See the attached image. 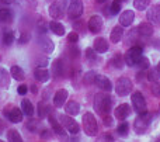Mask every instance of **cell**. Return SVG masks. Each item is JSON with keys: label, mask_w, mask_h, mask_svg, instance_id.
<instances>
[{"label": "cell", "mask_w": 160, "mask_h": 142, "mask_svg": "<svg viewBox=\"0 0 160 142\" xmlns=\"http://www.w3.org/2000/svg\"><path fill=\"white\" fill-rule=\"evenodd\" d=\"M93 107L100 115L110 114L111 109H112V99H111V96L108 94V92L97 93V94L94 96Z\"/></svg>", "instance_id": "cell-1"}, {"label": "cell", "mask_w": 160, "mask_h": 142, "mask_svg": "<svg viewBox=\"0 0 160 142\" xmlns=\"http://www.w3.org/2000/svg\"><path fill=\"white\" fill-rule=\"evenodd\" d=\"M83 129L88 137H96L98 134V124H97V120L93 115V113H86L83 115Z\"/></svg>", "instance_id": "cell-2"}, {"label": "cell", "mask_w": 160, "mask_h": 142, "mask_svg": "<svg viewBox=\"0 0 160 142\" xmlns=\"http://www.w3.org/2000/svg\"><path fill=\"white\" fill-rule=\"evenodd\" d=\"M150 120H152V114H149L148 111L139 114L138 117L135 118V121H133V131L139 135L146 132L148 127H149V124H150Z\"/></svg>", "instance_id": "cell-3"}, {"label": "cell", "mask_w": 160, "mask_h": 142, "mask_svg": "<svg viewBox=\"0 0 160 142\" xmlns=\"http://www.w3.org/2000/svg\"><path fill=\"white\" fill-rule=\"evenodd\" d=\"M143 56V51H142V47H132L127 51L124 56V61L128 66H136L141 61V58Z\"/></svg>", "instance_id": "cell-4"}, {"label": "cell", "mask_w": 160, "mask_h": 142, "mask_svg": "<svg viewBox=\"0 0 160 142\" xmlns=\"http://www.w3.org/2000/svg\"><path fill=\"white\" fill-rule=\"evenodd\" d=\"M132 89H133L132 80L128 78H119L115 83V92H117V94L121 96V97H125V96L131 94Z\"/></svg>", "instance_id": "cell-5"}, {"label": "cell", "mask_w": 160, "mask_h": 142, "mask_svg": "<svg viewBox=\"0 0 160 142\" xmlns=\"http://www.w3.org/2000/svg\"><path fill=\"white\" fill-rule=\"evenodd\" d=\"M59 121H61V124L65 127V129H68V131H69L72 135L79 134L80 127H79V124L76 123V120H73V118H72V115L62 114L61 117H59Z\"/></svg>", "instance_id": "cell-6"}, {"label": "cell", "mask_w": 160, "mask_h": 142, "mask_svg": "<svg viewBox=\"0 0 160 142\" xmlns=\"http://www.w3.org/2000/svg\"><path fill=\"white\" fill-rule=\"evenodd\" d=\"M84 11V6H83L82 0H70L69 6H68V14L72 20L79 18Z\"/></svg>", "instance_id": "cell-7"}, {"label": "cell", "mask_w": 160, "mask_h": 142, "mask_svg": "<svg viewBox=\"0 0 160 142\" xmlns=\"http://www.w3.org/2000/svg\"><path fill=\"white\" fill-rule=\"evenodd\" d=\"M66 3H68V0H58V2L52 3V4L49 6V16L55 20L62 18L63 14H65Z\"/></svg>", "instance_id": "cell-8"}, {"label": "cell", "mask_w": 160, "mask_h": 142, "mask_svg": "<svg viewBox=\"0 0 160 142\" xmlns=\"http://www.w3.org/2000/svg\"><path fill=\"white\" fill-rule=\"evenodd\" d=\"M131 101H132V107L135 110V113H138V114L146 113V100H145L142 93L135 92L132 94V97H131Z\"/></svg>", "instance_id": "cell-9"}, {"label": "cell", "mask_w": 160, "mask_h": 142, "mask_svg": "<svg viewBox=\"0 0 160 142\" xmlns=\"http://www.w3.org/2000/svg\"><path fill=\"white\" fill-rule=\"evenodd\" d=\"M38 45L42 49V52L45 53H52L53 49H55V45H53V41L47 37L45 34H39L38 35Z\"/></svg>", "instance_id": "cell-10"}, {"label": "cell", "mask_w": 160, "mask_h": 142, "mask_svg": "<svg viewBox=\"0 0 160 142\" xmlns=\"http://www.w3.org/2000/svg\"><path fill=\"white\" fill-rule=\"evenodd\" d=\"M102 25H104V23H102V18L100 16H91L87 23L88 30L93 34H98L102 30Z\"/></svg>", "instance_id": "cell-11"}, {"label": "cell", "mask_w": 160, "mask_h": 142, "mask_svg": "<svg viewBox=\"0 0 160 142\" xmlns=\"http://www.w3.org/2000/svg\"><path fill=\"white\" fill-rule=\"evenodd\" d=\"M48 120H49V124H51V127H52V129H53V132H55L58 137H61V138H65L66 137V131H65V127L61 124V121H58L53 115H48Z\"/></svg>", "instance_id": "cell-12"}, {"label": "cell", "mask_w": 160, "mask_h": 142, "mask_svg": "<svg viewBox=\"0 0 160 142\" xmlns=\"http://www.w3.org/2000/svg\"><path fill=\"white\" fill-rule=\"evenodd\" d=\"M96 84L100 90H102V92H111V90H112V83H111L110 79L104 75H97Z\"/></svg>", "instance_id": "cell-13"}, {"label": "cell", "mask_w": 160, "mask_h": 142, "mask_svg": "<svg viewBox=\"0 0 160 142\" xmlns=\"http://www.w3.org/2000/svg\"><path fill=\"white\" fill-rule=\"evenodd\" d=\"M114 115H115V118L117 120H119V121L127 120V118L131 115V107L128 106V104H125V103L119 104V106L115 109V111H114Z\"/></svg>", "instance_id": "cell-14"}, {"label": "cell", "mask_w": 160, "mask_h": 142, "mask_svg": "<svg viewBox=\"0 0 160 142\" xmlns=\"http://www.w3.org/2000/svg\"><path fill=\"white\" fill-rule=\"evenodd\" d=\"M68 96H69V93H68L66 89L58 90V92L55 93V96H53V106H55L56 109L63 107L65 106V101L68 100Z\"/></svg>", "instance_id": "cell-15"}, {"label": "cell", "mask_w": 160, "mask_h": 142, "mask_svg": "<svg viewBox=\"0 0 160 142\" xmlns=\"http://www.w3.org/2000/svg\"><path fill=\"white\" fill-rule=\"evenodd\" d=\"M133 20H135V13H133L132 10H125V11H122L121 16H119V24H121L122 27H129L133 23Z\"/></svg>", "instance_id": "cell-16"}, {"label": "cell", "mask_w": 160, "mask_h": 142, "mask_svg": "<svg viewBox=\"0 0 160 142\" xmlns=\"http://www.w3.org/2000/svg\"><path fill=\"white\" fill-rule=\"evenodd\" d=\"M136 31H138L139 37H142V38H149L153 34V27L149 23H141V24L136 27Z\"/></svg>", "instance_id": "cell-17"}, {"label": "cell", "mask_w": 160, "mask_h": 142, "mask_svg": "<svg viewBox=\"0 0 160 142\" xmlns=\"http://www.w3.org/2000/svg\"><path fill=\"white\" fill-rule=\"evenodd\" d=\"M34 78L39 82V83H45V82L49 80L51 78V73L48 69L45 68H41V66H37V69L34 70Z\"/></svg>", "instance_id": "cell-18"}, {"label": "cell", "mask_w": 160, "mask_h": 142, "mask_svg": "<svg viewBox=\"0 0 160 142\" xmlns=\"http://www.w3.org/2000/svg\"><path fill=\"white\" fill-rule=\"evenodd\" d=\"M148 20L150 23H155V24H160V6L156 4L153 7H150L146 13Z\"/></svg>", "instance_id": "cell-19"}, {"label": "cell", "mask_w": 160, "mask_h": 142, "mask_svg": "<svg viewBox=\"0 0 160 142\" xmlns=\"http://www.w3.org/2000/svg\"><path fill=\"white\" fill-rule=\"evenodd\" d=\"M93 48L96 49L97 53H104L108 51V42L105 38H101V37H98V38L94 39L93 42Z\"/></svg>", "instance_id": "cell-20"}, {"label": "cell", "mask_w": 160, "mask_h": 142, "mask_svg": "<svg viewBox=\"0 0 160 142\" xmlns=\"http://www.w3.org/2000/svg\"><path fill=\"white\" fill-rule=\"evenodd\" d=\"M6 115H7V118L11 121V123H21L24 113H22L20 109L14 107V109H11L8 113H6Z\"/></svg>", "instance_id": "cell-21"}, {"label": "cell", "mask_w": 160, "mask_h": 142, "mask_svg": "<svg viewBox=\"0 0 160 142\" xmlns=\"http://www.w3.org/2000/svg\"><path fill=\"white\" fill-rule=\"evenodd\" d=\"M122 37H124V27H122L121 24H119V25H115V27L112 28V31H111V34H110L111 42L117 44V42H119V41L122 39Z\"/></svg>", "instance_id": "cell-22"}, {"label": "cell", "mask_w": 160, "mask_h": 142, "mask_svg": "<svg viewBox=\"0 0 160 142\" xmlns=\"http://www.w3.org/2000/svg\"><path fill=\"white\" fill-rule=\"evenodd\" d=\"M52 73L55 78H61L63 76L65 73V65H63V61L62 59H56L52 65Z\"/></svg>", "instance_id": "cell-23"}, {"label": "cell", "mask_w": 160, "mask_h": 142, "mask_svg": "<svg viewBox=\"0 0 160 142\" xmlns=\"http://www.w3.org/2000/svg\"><path fill=\"white\" fill-rule=\"evenodd\" d=\"M65 111L69 115H78L80 113V104L78 101H68L65 104Z\"/></svg>", "instance_id": "cell-24"}, {"label": "cell", "mask_w": 160, "mask_h": 142, "mask_svg": "<svg viewBox=\"0 0 160 142\" xmlns=\"http://www.w3.org/2000/svg\"><path fill=\"white\" fill-rule=\"evenodd\" d=\"M49 30L52 31L55 35H58V37H62V35H65V27L61 24L59 21H51L49 23Z\"/></svg>", "instance_id": "cell-25"}, {"label": "cell", "mask_w": 160, "mask_h": 142, "mask_svg": "<svg viewBox=\"0 0 160 142\" xmlns=\"http://www.w3.org/2000/svg\"><path fill=\"white\" fill-rule=\"evenodd\" d=\"M10 75H11V78H13V79L20 80V82L24 80V78H25L24 70H22L20 66H17V65H14V66L10 68Z\"/></svg>", "instance_id": "cell-26"}, {"label": "cell", "mask_w": 160, "mask_h": 142, "mask_svg": "<svg viewBox=\"0 0 160 142\" xmlns=\"http://www.w3.org/2000/svg\"><path fill=\"white\" fill-rule=\"evenodd\" d=\"M11 21H13V14H11V11L8 10V8L0 7V23L8 24V23H11Z\"/></svg>", "instance_id": "cell-27"}, {"label": "cell", "mask_w": 160, "mask_h": 142, "mask_svg": "<svg viewBox=\"0 0 160 142\" xmlns=\"http://www.w3.org/2000/svg\"><path fill=\"white\" fill-rule=\"evenodd\" d=\"M21 111L24 113L25 115L31 117V115L34 114V106H32V103H31L30 100H22L21 101Z\"/></svg>", "instance_id": "cell-28"}, {"label": "cell", "mask_w": 160, "mask_h": 142, "mask_svg": "<svg viewBox=\"0 0 160 142\" xmlns=\"http://www.w3.org/2000/svg\"><path fill=\"white\" fill-rule=\"evenodd\" d=\"M124 59H122V56L119 55V53H117V55H114L112 56V59H111V62H110V65L111 66H114L115 69H122L124 68Z\"/></svg>", "instance_id": "cell-29"}, {"label": "cell", "mask_w": 160, "mask_h": 142, "mask_svg": "<svg viewBox=\"0 0 160 142\" xmlns=\"http://www.w3.org/2000/svg\"><path fill=\"white\" fill-rule=\"evenodd\" d=\"M7 139L10 142H21L22 138H21V135H20V132L17 131V129L11 128V129L7 131Z\"/></svg>", "instance_id": "cell-30"}, {"label": "cell", "mask_w": 160, "mask_h": 142, "mask_svg": "<svg viewBox=\"0 0 160 142\" xmlns=\"http://www.w3.org/2000/svg\"><path fill=\"white\" fill-rule=\"evenodd\" d=\"M10 83V76L8 72L4 70L3 68H0V87H7Z\"/></svg>", "instance_id": "cell-31"}, {"label": "cell", "mask_w": 160, "mask_h": 142, "mask_svg": "<svg viewBox=\"0 0 160 142\" xmlns=\"http://www.w3.org/2000/svg\"><path fill=\"white\" fill-rule=\"evenodd\" d=\"M22 8H27V10H34L37 7V0H16Z\"/></svg>", "instance_id": "cell-32"}, {"label": "cell", "mask_w": 160, "mask_h": 142, "mask_svg": "<svg viewBox=\"0 0 160 142\" xmlns=\"http://www.w3.org/2000/svg\"><path fill=\"white\" fill-rule=\"evenodd\" d=\"M160 79V69L158 66L156 68H152V69H149V72H148V80L150 82H158Z\"/></svg>", "instance_id": "cell-33"}, {"label": "cell", "mask_w": 160, "mask_h": 142, "mask_svg": "<svg viewBox=\"0 0 160 142\" xmlns=\"http://www.w3.org/2000/svg\"><path fill=\"white\" fill-rule=\"evenodd\" d=\"M48 113H51L49 111V107L45 106L44 101H39V103H38V117L39 118H45L48 115Z\"/></svg>", "instance_id": "cell-34"}, {"label": "cell", "mask_w": 160, "mask_h": 142, "mask_svg": "<svg viewBox=\"0 0 160 142\" xmlns=\"http://www.w3.org/2000/svg\"><path fill=\"white\" fill-rule=\"evenodd\" d=\"M117 131H118V134L121 135V137H127L128 132H129V124H128L127 121H122V123L118 125Z\"/></svg>", "instance_id": "cell-35"}, {"label": "cell", "mask_w": 160, "mask_h": 142, "mask_svg": "<svg viewBox=\"0 0 160 142\" xmlns=\"http://www.w3.org/2000/svg\"><path fill=\"white\" fill-rule=\"evenodd\" d=\"M121 6H122V0H114V2L111 3V6H110L111 14H112V16L118 14L119 11H121Z\"/></svg>", "instance_id": "cell-36"}, {"label": "cell", "mask_w": 160, "mask_h": 142, "mask_svg": "<svg viewBox=\"0 0 160 142\" xmlns=\"http://www.w3.org/2000/svg\"><path fill=\"white\" fill-rule=\"evenodd\" d=\"M150 4V0H133V6L136 10H145Z\"/></svg>", "instance_id": "cell-37"}, {"label": "cell", "mask_w": 160, "mask_h": 142, "mask_svg": "<svg viewBox=\"0 0 160 142\" xmlns=\"http://www.w3.org/2000/svg\"><path fill=\"white\" fill-rule=\"evenodd\" d=\"M96 78H97V73L96 72H93V70H90V72H87L84 75V83L86 84H93V83H96Z\"/></svg>", "instance_id": "cell-38"}, {"label": "cell", "mask_w": 160, "mask_h": 142, "mask_svg": "<svg viewBox=\"0 0 160 142\" xmlns=\"http://www.w3.org/2000/svg\"><path fill=\"white\" fill-rule=\"evenodd\" d=\"M14 38H16V37H14V33L7 31L6 34H3V44L8 47V45H11L14 42Z\"/></svg>", "instance_id": "cell-39"}, {"label": "cell", "mask_w": 160, "mask_h": 142, "mask_svg": "<svg viewBox=\"0 0 160 142\" xmlns=\"http://www.w3.org/2000/svg\"><path fill=\"white\" fill-rule=\"evenodd\" d=\"M86 59L90 62L97 61V52L94 48H87V49H86Z\"/></svg>", "instance_id": "cell-40"}, {"label": "cell", "mask_w": 160, "mask_h": 142, "mask_svg": "<svg viewBox=\"0 0 160 142\" xmlns=\"http://www.w3.org/2000/svg\"><path fill=\"white\" fill-rule=\"evenodd\" d=\"M150 90H152V94L155 96V97H160V82H153L152 87H150Z\"/></svg>", "instance_id": "cell-41"}, {"label": "cell", "mask_w": 160, "mask_h": 142, "mask_svg": "<svg viewBox=\"0 0 160 142\" xmlns=\"http://www.w3.org/2000/svg\"><path fill=\"white\" fill-rule=\"evenodd\" d=\"M149 65H150V63H149V59H148L146 56H142V58H141V61H139V63L136 65V66H138V68H141L142 70H146L148 68H149Z\"/></svg>", "instance_id": "cell-42"}, {"label": "cell", "mask_w": 160, "mask_h": 142, "mask_svg": "<svg viewBox=\"0 0 160 142\" xmlns=\"http://www.w3.org/2000/svg\"><path fill=\"white\" fill-rule=\"evenodd\" d=\"M68 41H69L70 44H76V42L79 41V34H78V31H72V33L68 35Z\"/></svg>", "instance_id": "cell-43"}, {"label": "cell", "mask_w": 160, "mask_h": 142, "mask_svg": "<svg viewBox=\"0 0 160 142\" xmlns=\"http://www.w3.org/2000/svg\"><path fill=\"white\" fill-rule=\"evenodd\" d=\"M37 28H38V33L39 34H45V33H47V23L44 21V18L39 20V23L37 24Z\"/></svg>", "instance_id": "cell-44"}, {"label": "cell", "mask_w": 160, "mask_h": 142, "mask_svg": "<svg viewBox=\"0 0 160 142\" xmlns=\"http://www.w3.org/2000/svg\"><path fill=\"white\" fill-rule=\"evenodd\" d=\"M102 121H104V125L105 127H111L114 124V121H112V117H110V114H105V115H102Z\"/></svg>", "instance_id": "cell-45"}, {"label": "cell", "mask_w": 160, "mask_h": 142, "mask_svg": "<svg viewBox=\"0 0 160 142\" xmlns=\"http://www.w3.org/2000/svg\"><path fill=\"white\" fill-rule=\"evenodd\" d=\"M27 92H28V86H27V84H20V86L17 87V93H18L20 96L27 94Z\"/></svg>", "instance_id": "cell-46"}, {"label": "cell", "mask_w": 160, "mask_h": 142, "mask_svg": "<svg viewBox=\"0 0 160 142\" xmlns=\"http://www.w3.org/2000/svg\"><path fill=\"white\" fill-rule=\"evenodd\" d=\"M31 39V35L28 33H24V34H21V37H20V39H18V42L20 44H25V42H28Z\"/></svg>", "instance_id": "cell-47"}, {"label": "cell", "mask_w": 160, "mask_h": 142, "mask_svg": "<svg viewBox=\"0 0 160 142\" xmlns=\"http://www.w3.org/2000/svg\"><path fill=\"white\" fill-rule=\"evenodd\" d=\"M48 65V58H42L39 61H37V66H41V68H45Z\"/></svg>", "instance_id": "cell-48"}, {"label": "cell", "mask_w": 160, "mask_h": 142, "mask_svg": "<svg viewBox=\"0 0 160 142\" xmlns=\"http://www.w3.org/2000/svg\"><path fill=\"white\" fill-rule=\"evenodd\" d=\"M49 138H51V131L45 129V131L41 132V139H49Z\"/></svg>", "instance_id": "cell-49"}, {"label": "cell", "mask_w": 160, "mask_h": 142, "mask_svg": "<svg viewBox=\"0 0 160 142\" xmlns=\"http://www.w3.org/2000/svg\"><path fill=\"white\" fill-rule=\"evenodd\" d=\"M70 52H72V56H73V58H78V56H79V49H78V48H70Z\"/></svg>", "instance_id": "cell-50"}, {"label": "cell", "mask_w": 160, "mask_h": 142, "mask_svg": "<svg viewBox=\"0 0 160 142\" xmlns=\"http://www.w3.org/2000/svg\"><path fill=\"white\" fill-rule=\"evenodd\" d=\"M73 25H75V30L76 31H78V30H83V28H84V27H83V24H82V21H76Z\"/></svg>", "instance_id": "cell-51"}, {"label": "cell", "mask_w": 160, "mask_h": 142, "mask_svg": "<svg viewBox=\"0 0 160 142\" xmlns=\"http://www.w3.org/2000/svg\"><path fill=\"white\" fill-rule=\"evenodd\" d=\"M142 78H145V70H142V69H141V72H139L138 75H136V79H138L139 82H142Z\"/></svg>", "instance_id": "cell-52"}, {"label": "cell", "mask_w": 160, "mask_h": 142, "mask_svg": "<svg viewBox=\"0 0 160 142\" xmlns=\"http://www.w3.org/2000/svg\"><path fill=\"white\" fill-rule=\"evenodd\" d=\"M2 3H4V4H11V3H14L16 0H0Z\"/></svg>", "instance_id": "cell-53"}, {"label": "cell", "mask_w": 160, "mask_h": 142, "mask_svg": "<svg viewBox=\"0 0 160 142\" xmlns=\"http://www.w3.org/2000/svg\"><path fill=\"white\" fill-rule=\"evenodd\" d=\"M4 127H6V124L3 123V120H2V118H0V132H2L3 129H4Z\"/></svg>", "instance_id": "cell-54"}, {"label": "cell", "mask_w": 160, "mask_h": 142, "mask_svg": "<svg viewBox=\"0 0 160 142\" xmlns=\"http://www.w3.org/2000/svg\"><path fill=\"white\" fill-rule=\"evenodd\" d=\"M102 139H110V141H112V137H110V134H104Z\"/></svg>", "instance_id": "cell-55"}, {"label": "cell", "mask_w": 160, "mask_h": 142, "mask_svg": "<svg viewBox=\"0 0 160 142\" xmlns=\"http://www.w3.org/2000/svg\"><path fill=\"white\" fill-rule=\"evenodd\" d=\"M31 89H32V90H31V92H32V93H37V92H38V90H37V87H35V86H32V87H31Z\"/></svg>", "instance_id": "cell-56"}, {"label": "cell", "mask_w": 160, "mask_h": 142, "mask_svg": "<svg viewBox=\"0 0 160 142\" xmlns=\"http://www.w3.org/2000/svg\"><path fill=\"white\" fill-rule=\"evenodd\" d=\"M97 3H105V2H108V0H96Z\"/></svg>", "instance_id": "cell-57"}, {"label": "cell", "mask_w": 160, "mask_h": 142, "mask_svg": "<svg viewBox=\"0 0 160 142\" xmlns=\"http://www.w3.org/2000/svg\"><path fill=\"white\" fill-rule=\"evenodd\" d=\"M158 68H159V69H160V62H159V65H158Z\"/></svg>", "instance_id": "cell-58"}, {"label": "cell", "mask_w": 160, "mask_h": 142, "mask_svg": "<svg viewBox=\"0 0 160 142\" xmlns=\"http://www.w3.org/2000/svg\"><path fill=\"white\" fill-rule=\"evenodd\" d=\"M122 2H125V0H122Z\"/></svg>", "instance_id": "cell-59"}, {"label": "cell", "mask_w": 160, "mask_h": 142, "mask_svg": "<svg viewBox=\"0 0 160 142\" xmlns=\"http://www.w3.org/2000/svg\"><path fill=\"white\" fill-rule=\"evenodd\" d=\"M159 111H160V109H159Z\"/></svg>", "instance_id": "cell-60"}]
</instances>
